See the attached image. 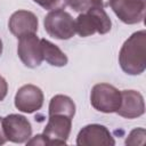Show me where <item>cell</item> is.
Returning <instances> with one entry per match:
<instances>
[{
    "mask_svg": "<svg viewBox=\"0 0 146 146\" xmlns=\"http://www.w3.org/2000/svg\"><path fill=\"white\" fill-rule=\"evenodd\" d=\"M119 64L129 75H139L146 68V31L132 33L122 44L119 52Z\"/></svg>",
    "mask_w": 146,
    "mask_h": 146,
    "instance_id": "cell-1",
    "label": "cell"
},
{
    "mask_svg": "<svg viewBox=\"0 0 146 146\" xmlns=\"http://www.w3.org/2000/svg\"><path fill=\"white\" fill-rule=\"evenodd\" d=\"M74 23L75 33L82 38L90 36L95 33L106 34L112 27V22L104 8H91L81 13Z\"/></svg>",
    "mask_w": 146,
    "mask_h": 146,
    "instance_id": "cell-2",
    "label": "cell"
},
{
    "mask_svg": "<svg viewBox=\"0 0 146 146\" xmlns=\"http://www.w3.org/2000/svg\"><path fill=\"white\" fill-rule=\"evenodd\" d=\"M43 25L46 32L58 40H68L75 34L73 17L62 8L50 10L43 19Z\"/></svg>",
    "mask_w": 146,
    "mask_h": 146,
    "instance_id": "cell-3",
    "label": "cell"
},
{
    "mask_svg": "<svg viewBox=\"0 0 146 146\" xmlns=\"http://www.w3.org/2000/svg\"><path fill=\"white\" fill-rule=\"evenodd\" d=\"M92 107L102 113H116L121 104V91L108 83H97L90 92Z\"/></svg>",
    "mask_w": 146,
    "mask_h": 146,
    "instance_id": "cell-4",
    "label": "cell"
},
{
    "mask_svg": "<svg viewBox=\"0 0 146 146\" xmlns=\"http://www.w3.org/2000/svg\"><path fill=\"white\" fill-rule=\"evenodd\" d=\"M71 128L72 117L62 114L49 115L42 132L46 145H65L70 137Z\"/></svg>",
    "mask_w": 146,
    "mask_h": 146,
    "instance_id": "cell-5",
    "label": "cell"
},
{
    "mask_svg": "<svg viewBox=\"0 0 146 146\" xmlns=\"http://www.w3.org/2000/svg\"><path fill=\"white\" fill-rule=\"evenodd\" d=\"M108 5L124 24H137L145 17V0H110Z\"/></svg>",
    "mask_w": 146,
    "mask_h": 146,
    "instance_id": "cell-6",
    "label": "cell"
},
{
    "mask_svg": "<svg viewBox=\"0 0 146 146\" xmlns=\"http://www.w3.org/2000/svg\"><path fill=\"white\" fill-rule=\"evenodd\" d=\"M17 54L26 67L35 68L40 66L43 60L41 39H39L35 34H29L19 38Z\"/></svg>",
    "mask_w": 146,
    "mask_h": 146,
    "instance_id": "cell-7",
    "label": "cell"
},
{
    "mask_svg": "<svg viewBox=\"0 0 146 146\" xmlns=\"http://www.w3.org/2000/svg\"><path fill=\"white\" fill-rule=\"evenodd\" d=\"M7 140L15 144L26 143L32 136L30 121L21 114H9L2 120Z\"/></svg>",
    "mask_w": 146,
    "mask_h": 146,
    "instance_id": "cell-8",
    "label": "cell"
},
{
    "mask_svg": "<svg viewBox=\"0 0 146 146\" xmlns=\"http://www.w3.org/2000/svg\"><path fill=\"white\" fill-rule=\"evenodd\" d=\"M79 146H113L115 140L110 130L102 124L92 123L83 127L76 136Z\"/></svg>",
    "mask_w": 146,
    "mask_h": 146,
    "instance_id": "cell-9",
    "label": "cell"
},
{
    "mask_svg": "<svg viewBox=\"0 0 146 146\" xmlns=\"http://www.w3.org/2000/svg\"><path fill=\"white\" fill-rule=\"evenodd\" d=\"M43 92L34 84L22 86L15 95V107L23 113H34L43 105Z\"/></svg>",
    "mask_w": 146,
    "mask_h": 146,
    "instance_id": "cell-10",
    "label": "cell"
},
{
    "mask_svg": "<svg viewBox=\"0 0 146 146\" xmlns=\"http://www.w3.org/2000/svg\"><path fill=\"white\" fill-rule=\"evenodd\" d=\"M38 17L29 10H17L13 13L8 22L9 31L17 39L29 34H35L38 32Z\"/></svg>",
    "mask_w": 146,
    "mask_h": 146,
    "instance_id": "cell-11",
    "label": "cell"
},
{
    "mask_svg": "<svg viewBox=\"0 0 146 146\" xmlns=\"http://www.w3.org/2000/svg\"><path fill=\"white\" fill-rule=\"evenodd\" d=\"M116 113L125 119H136L145 113L143 95L137 90H122L121 104Z\"/></svg>",
    "mask_w": 146,
    "mask_h": 146,
    "instance_id": "cell-12",
    "label": "cell"
},
{
    "mask_svg": "<svg viewBox=\"0 0 146 146\" xmlns=\"http://www.w3.org/2000/svg\"><path fill=\"white\" fill-rule=\"evenodd\" d=\"M41 46H42L43 60H46L48 64L57 67H62L67 64L68 62L67 56L56 44H54L47 39H41Z\"/></svg>",
    "mask_w": 146,
    "mask_h": 146,
    "instance_id": "cell-13",
    "label": "cell"
},
{
    "mask_svg": "<svg viewBox=\"0 0 146 146\" xmlns=\"http://www.w3.org/2000/svg\"><path fill=\"white\" fill-rule=\"evenodd\" d=\"M49 115L52 114H62L67 115L73 119L75 114V104L71 97L65 95H56L50 99L48 107Z\"/></svg>",
    "mask_w": 146,
    "mask_h": 146,
    "instance_id": "cell-14",
    "label": "cell"
},
{
    "mask_svg": "<svg viewBox=\"0 0 146 146\" xmlns=\"http://www.w3.org/2000/svg\"><path fill=\"white\" fill-rule=\"evenodd\" d=\"M66 5L74 11L84 13L91 8H104L106 6L105 0H65Z\"/></svg>",
    "mask_w": 146,
    "mask_h": 146,
    "instance_id": "cell-15",
    "label": "cell"
},
{
    "mask_svg": "<svg viewBox=\"0 0 146 146\" xmlns=\"http://www.w3.org/2000/svg\"><path fill=\"white\" fill-rule=\"evenodd\" d=\"M146 131L144 128H136L132 131H130L129 136L125 139L127 145H143L145 140Z\"/></svg>",
    "mask_w": 146,
    "mask_h": 146,
    "instance_id": "cell-16",
    "label": "cell"
},
{
    "mask_svg": "<svg viewBox=\"0 0 146 146\" xmlns=\"http://www.w3.org/2000/svg\"><path fill=\"white\" fill-rule=\"evenodd\" d=\"M33 1L47 10H52L56 9L62 3L63 0H33Z\"/></svg>",
    "mask_w": 146,
    "mask_h": 146,
    "instance_id": "cell-17",
    "label": "cell"
},
{
    "mask_svg": "<svg viewBox=\"0 0 146 146\" xmlns=\"http://www.w3.org/2000/svg\"><path fill=\"white\" fill-rule=\"evenodd\" d=\"M7 92H8V83L6 79L2 75H0V102L6 98Z\"/></svg>",
    "mask_w": 146,
    "mask_h": 146,
    "instance_id": "cell-18",
    "label": "cell"
},
{
    "mask_svg": "<svg viewBox=\"0 0 146 146\" xmlns=\"http://www.w3.org/2000/svg\"><path fill=\"white\" fill-rule=\"evenodd\" d=\"M2 120H3V117L0 116V145H3V144L7 143V137H6V133H5Z\"/></svg>",
    "mask_w": 146,
    "mask_h": 146,
    "instance_id": "cell-19",
    "label": "cell"
},
{
    "mask_svg": "<svg viewBox=\"0 0 146 146\" xmlns=\"http://www.w3.org/2000/svg\"><path fill=\"white\" fill-rule=\"evenodd\" d=\"M2 50H3V44H2V40L0 39V56L2 54Z\"/></svg>",
    "mask_w": 146,
    "mask_h": 146,
    "instance_id": "cell-20",
    "label": "cell"
}]
</instances>
